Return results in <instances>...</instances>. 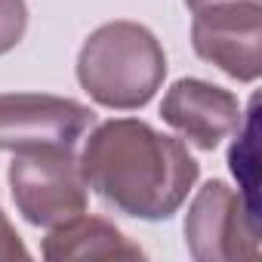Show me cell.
<instances>
[{
	"label": "cell",
	"mask_w": 262,
	"mask_h": 262,
	"mask_svg": "<svg viewBox=\"0 0 262 262\" xmlns=\"http://www.w3.org/2000/svg\"><path fill=\"white\" fill-rule=\"evenodd\" d=\"M80 173L86 188L120 213L167 219L185 204L198 179V161L179 139L158 133L145 120L114 117L90 133Z\"/></svg>",
	"instance_id": "1"
},
{
	"label": "cell",
	"mask_w": 262,
	"mask_h": 262,
	"mask_svg": "<svg viewBox=\"0 0 262 262\" xmlns=\"http://www.w3.org/2000/svg\"><path fill=\"white\" fill-rule=\"evenodd\" d=\"M28 25V7L25 0H0V56L10 53Z\"/></svg>",
	"instance_id": "10"
},
{
	"label": "cell",
	"mask_w": 262,
	"mask_h": 262,
	"mask_svg": "<svg viewBox=\"0 0 262 262\" xmlns=\"http://www.w3.org/2000/svg\"><path fill=\"white\" fill-rule=\"evenodd\" d=\"M96 126V111L47 93H0V151L74 148Z\"/></svg>",
	"instance_id": "4"
},
{
	"label": "cell",
	"mask_w": 262,
	"mask_h": 262,
	"mask_svg": "<svg viewBox=\"0 0 262 262\" xmlns=\"http://www.w3.org/2000/svg\"><path fill=\"white\" fill-rule=\"evenodd\" d=\"M253 133H256V99L250 102L247 123L237 126V133H234L237 142L231 145V155H228L231 173L237 176V191L256 210V201H253V188H256V145H253Z\"/></svg>",
	"instance_id": "9"
},
{
	"label": "cell",
	"mask_w": 262,
	"mask_h": 262,
	"mask_svg": "<svg viewBox=\"0 0 262 262\" xmlns=\"http://www.w3.org/2000/svg\"><path fill=\"white\" fill-rule=\"evenodd\" d=\"M28 250L25 244L19 241L16 228L10 225V219L4 216V210H0V259H25Z\"/></svg>",
	"instance_id": "11"
},
{
	"label": "cell",
	"mask_w": 262,
	"mask_h": 262,
	"mask_svg": "<svg viewBox=\"0 0 262 262\" xmlns=\"http://www.w3.org/2000/svg\"><path fill=\"white\" fill-rule=\"evenodd\" d=\"M47 259H142V250L99 216H74L43 241Z\"/></svg>",
	"instance_id": "8"
},
{
	"label": "cell",
	"mask_w": 262,
	"mask_h": 262,
	"mask_svg": "<svg viewBox=\"0 0 262 262\" xmlns=\"http://www.w3.org/2000/svg\"><path fill=\"white\" fill-rule=\"evenodd\" d=\"M161 117L179 136H185L204 151H213L222 139L234 136L244 123L234 93L198 77H182L167 90L161 102Z\"/></svg>",
	"instance_id": "7"
},
{
	"label": "cell",
	"mask_w": 262,
	"mask_h": 262,
	"mask_svg": "<svg viewBox=\"0 0 262 262\" xmlns=\"http://www.w3.org/2000/svg\"><path fill=\"white\" fill-rule=\"evenodd\" d=\"M167 56L158 37L136 22H108L96 28L80 56L77 80L105 108H142L164 83Z\"/></svg>",
	"instance_id": "2"
},
{
	"label": "cell",
	"mask_w": 262,
	"mask_h": 262,
	"mask_svg": "<svg viewBox=\"0 0 262 262\" xmlns=\"http://www.w3.org/2000/svg\"><path fill=\"white\" fill-rule=\"evenodd\" d=\"M10 188L31 225L56 228L86 210V179L74 148L19 151L10 167Z\"/></svg>",
	"instance_id": "3"
},
{
	"label": "cell",
	"mask_w": 262,
	"mask_h": 262,
	"mask_svg": "<svg viewBox=\"0 0 262 262\" xmlns=\"http://www.w3.org/2000/svg\"><path fill=\"white\" fill-rule=\"evenodd\" d=\"M194 53L219 71L250 83L262 71V10L259 0H222L194 10Z\"/></svg>",
	"instance_id": "6"
},
{
	"label": "cell",
	"mask_w": 262,
	"mask_h": 262,
	"mask_svg": "<svg viewBox=\"0 0 262 262\" xmlns=\"http://www.w3.org/2000/svg\"><path fill=\"white\" fill-rule=\"evenodd\" d=\"M191 10H201V7H210V4H222V0H185Z\"/></svg>",
	"instance_id": "12"
},
{
	"label": "cell",
	"mask_w": 262,
	"mask_h": 262,
	"mask_svg": "<svg viewBox=\"0 0 262 262\" xmlns=\"http://www.w3.org/2000/svg\"><path fill=\"white\" fill-rule=\"evenodd\" d=\"M185 241L191 256L201 262L259 259L256 210L244 201L241 191L213 179L191 201L185 219Z\"/></svg>",
	"instance_id": "5"
}]
</instances>
